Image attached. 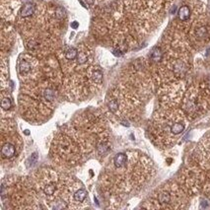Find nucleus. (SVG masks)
I'll use <instances>...</instances> for the list:
<instances>
[{"instance_id": "obj_1", "label": "nucleus", "mask_w": 210, "mask_h": 210, "mask_svg": "<svg viewBox=\"0 0 210 210\" xmlns=\"http://www.w3.org/2000/svg\"><path fill=\"white\" fill-rule=\"evenodd\" d=\"M109 149L106 119L96 112H85L55 134L51 154L58 166L71 168L83 163L95 151L105 155Z\"/></svg>"}, {"instance_id": "obj_2", "label": "nucleus", "mask_w": 210, "mask_h": 210, "mask_svg": "<svg viewBox=\"0 0 210 210\" xmlns=\"http://www.w3.org/2000/svg\"><path fill=\"white\" fill-rule=\"evenodd\" d=\"M151 162L135 151L121 152L112 158L100 180V187L110 199L121 200L141 187L150 173Z\"/></svg>"}, {"instance_id": "obj_3", "label": "nucleus", "mask_w": 210, "mask_h": 210, "mask_svg": "<svg viewBox=\"0 0 210 210\" xmlns=\"http://www.w3.org/2000/svg\"><path fill=\"white\" fill-rule=\"evenodd\" d=\"M63 79L57 70L42 73L22 83L19 96V110L26 121L42 123L51 116L59 95L62 93Z\"/></svg>"}, {"instance_id": "obj_4", "label": "nucleus", "mask_w": 210, "mask_h": 210, "mask_svg": "<svg viewBox=\"0 0 210 210\" xmlns=\"http://www.w3.org/2000/svg\"><path fill=\"white\" fill-rule=\"evenodd\" d=\"M139 105L137 94L126 84H117L112 87L105 100L107 114L121 123L127 122L134 116Z\"/></svg>"}, {"instance_id": "obj_5", "label": "nucleus", "mask_w": 210, "mask_h": 210, "mask_svg": "<svg viewBox=\"0 0 210 210\" xmlns=\"http://www.w3.org/2000/svg\"><path fill=\"white\" fill-rule=\"evenodd\" d=\"M186 116L179 110H167L156 114L151 125V134L157 144L169 146L186 129Z\"/></svg>"}, {"instance_id": "obj_6", "label": "nucleus", "mask_w": 210, "mask_h": 210, "mask_svg": "<svg viewBox=\"0 0 210 210\" xmlns=\"http://www.w3.org/2000/svg\"><path fill=\"white\" fill-rule=\"evenodd\" d=\"M9 200L11 209H40L41 198L31 177H16L14 181L2 184V199Z\"/></svg>"}, {"instance_id": "obj_7", "label": "nucleus", "mask_w": 210, "mask_h": 210, "mask_svg": "<svg viewBox=\"0 0 210 210\" xmlns=\"http://www.w3.org/2000/svg\"><path fill=\"white\" fill-rule=\"evenodd\" d=\"M1 159L2 162L14 160L22 151V138L15 131L8 119H2L1 123Z\"/></svg>"}, {"instance_id": "obj_8", "label": "nucleus", "mask_w": 210, "mask_h": 210, "mask_svg": "<svg viewBox=\"0 0 210 210\" xmlns=\"http://www.w3.org/2000/svg\"><path fill=\"white\" fill-rule=\"evenodd\" d=\"M164 187L157 193L148 208H180L182 205V193L177 187Z\"/></svg>"}, {"instance_id": "obj_9", "label": "nucleus", "mask_w": 210, "mask_h": 210, "mask_svg": "<svg viewBox=\"0 0 210 210\" xmlns=\"http://www.w3.org/2000/svg\"><path fill=\"white\" fill-rule=\"evenodd\" d=\"M198 153L201 166L210 168V134L201 141L198 148Z\"/></svg>"}, {"instance_id": "obj_10", "label": "nucleus", "mask_w": 210, "mask_h": 210, "mask_svg": "<svg viewBox=\"0 0 210 210\" xmlns=\"http://www.w3.org/2000/svg\"><path fill=\"white\" fill-rule=\"evenodd\" d=\"M1 109L2 112H9L12 109V100L10 93L5 92L4 90H1Z\"/></svg>"}, {"instance_id": "obj_11", "label": "nucleus", "mask_w": 210, "mask_h": 210, "mask_svg": "<svg viewBox=\"0 0 210 210\" xmlns=\"http://www.w3.org/2000/svg\"><path fill=\"white\" fill-rule=\"evenodd\" d=\"M35 11H36L35 5L33 3H27L21 8L20 15H21L22 18H28V17L33 16L35 14Z\"/></svg>"}, {"instance_id": "obj_12", "label": "nucleus", "mask_w": 210, "mask_h": 210, "mask_svg": "<svg viewBox=\"0 0 210 210\" xmlns=\"http://www.w3.org/2000/svg\"><path fill=\"white\" fill-rule=\"evenodd\" d=\"M177 16H179V19L181 21H186V20L189 19L191 17V9H189V6H182L181 8L179 9V12H177Z\"/></svg>"}, {"instance_id": "obj_13", "label": "nucleus", "mask_w": 210, "mask_h": 210, "mask_svg": "<svg viewBox=\"0 0 210 210\" xmlns=\"http://www.w3.org/2000/svg\"><path fill=\"white\" fill-rule=\"evenodd\" d=\"M79 49H77L76 47H69L67 51L64 52V59L66 61H72L78 55Z\"/></svg>"}, {"instance_id": "obj_14", "label": "nucleus", "mask_w": 210, "mask_h": 210, "mask_svg": "<svg viewBox=\"0 0 210 210\" xmlns=\"http://www.w3.org/2000/svg\"><path fill=\"white\" fill-rule=\"evenodd\" d=\"M151 59L154 62H160L162 60V57H163V52H162L161 49L158 46L154 47L151 51Z\"/></svg>"}, {"instance_id": "obj_15", "label": "nucleus", "mask_w": 210, "mask_h": 210, "mask_svg": "<svg viewBox=\"0 0 210 210\" xmlns=\"http://www.w3.org/2000/svg\"><path fill=\"white\" fill-rule=\"evenodd\" d=\"M196 37H198L199 39H202V37H204L206 36L207 34V30L205 27H200V28H198L196 30Z\"/></svg>"}, {"instance_id": "obj_16", "label": "nucleus", "mask_w": 210, "mask_h": 210, "mask_svg": "<svg viewBox=\"0 0 210 210\" xmlns=\"http://www.w3.org/2000/svg\"><path fill=\"white\" fill-rule=\"evenodd\" d=\"M71 27H72V28H74V29H76L77 27H78V23H77V22H73V23L71 24Z\"/></svg>"}, {"instance_id": "obj_17", "label": "nucleus", "mask_w": 210, "mask_h": 210, "mask_svg": "<svg viewBox=\"0 0 210 210\" xmlns=\"http://www.w3.org/2000/svg\"><path fill=\"white\" fill-rule=\"evenodd\" d=\"M85 1H86L89 5H93L94 2H95V0H85Z\"/></svg>"}]
</instances>
